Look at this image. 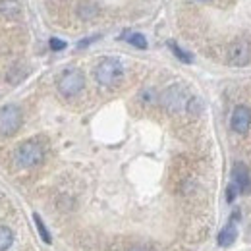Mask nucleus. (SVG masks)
<instances>
[{
  "label": "nucleus",
  "mask_w": 251,
  "mask_h": 251,
  "mask_svg": "<svg viewBox=\"0 0 251 251\" xmlns=\"http://www.w3.org/2000/svg\"><path fill=\"white\" fill-rule=\"evenodd\" d=\"M122 75H124V68H122V62L116 58H104L95 68V79L104 87L116 85L122 79Z\"/></svg>",
  "instance_id": "1"
},
{
  "label": "nucleus",
  "mask_w": 251,
  "mask_h": 251,
  "mask_svg": "<svg viewBox=\"0 0 251 251\" xmlns=\"http://www.w3.org/2000/svg\"><path fill=\"white\" fill-rule=\"evenodd\" d=\"M45 157V151H43V145L37 143V141H24L18 145V149L14 151V162L22 168H31L37 166Z\"/></svg>",
  "instance_id": "2"
},
{
  "label": "nucleus",
  "mask_w": 251,
  "mask_h": 251,
  "mask_svg": "<svg viewBox=\"0 0 251 251\" xmlns=\"http://www.w3.org/2000/svg\"><path fill=\"white\" fill-rule=\"evenodd\" d=\"M189 99H191V97L186 93V89H184L182 85H172V87H168V89L164 91V95H162V104H164V108H166L168 112L180 114V112L188 110Z\"/></svg>",
  "instance_id": "3"
},
{
  "label": "nucleus",
  "mask_w": 251,
  "mask_h": 251,
  "mask_svg": "<svg viewBox=\"0 0 251 251\" xmlns=\"http://www.w3.org/2000/svg\"><path fill=\"white\" fill-rule=\"evenodd\" d=\"M226 62L230 66H246L251 62V43L238 39L226 47Z\"/></svg>",
  "instance_id": "4"
},
{
  "label": "nucleus",
  "mask_w": 251,
  "mask_h": 251,
  "mask_svg": "<svg viewBox=\"0 0 251 251\" xmlns=\"http://www.w3.org/2000/svg\"><path fill=\"white\" fill-rule=\"evenodd\" d=\"M83 85H85V77H83V74L79 70H68V72H64L62 75H60V79H58V91L64 97H68V99L75 97L83 89Z\"/></svg>",
  "instance_id": "5"
},
{
  "label": "nucleus",
  "mask_w": 251,
  "mask_h": 251,
  "mask_svg": "<svg viewBox=\"0 0 251 251\" xmlns=\"http://www.w3.org/2000/svg\"><path fill=\"white\" fill-rule=\"evenodd\" d=\"M22 126V110L16 104H6L0 108V133L14 135Z\"/></svg>",
  "instance_id": "6"
},
{
  "label": "nucleus",
  "mask_w": 251,
  "mask_h": 251,
  "mask_svg": "<svg viewBox=\"0 0 251 251\" xmlns=\"http://www.w3.org/2000/svg\"><path fill=\"white\" fill-rule=\"evenodd\" d=\"M232 184L244 195H248L251 191V176L246 164H242V162L234 164V168H232Z\"/></svg>",
  "instance_id": "7"
},
{
  "label": "nucleus",
  "mask_w": 251,
  "mask_h": 251,
  "mask_svg": "<svg viewBox=\"0 0 251 251\" xmlns=\"http://www.w3.org/2000/svg\"><path fill=\"white\" fill-rule=\"evenodd\" d=\"M230 126L236 133H246L251 126V110L246 106V104H240L234 108L232 112V120H230Z\"/></svg>",
  "instance_id": "8"
},
{
  "label": "nucleus",
  "mask_w": 251,
  "mask_h": 251,
  "mask_svg": "<svg viewBox=\"0 0 251 251\" xmlns=\"http://www.w3.org/2000/svg\"><path fill=\"white\" fill-rule=\"evenodd\" d=\"M0 16L8 20H18L22 16V6L18 0H0Z\"/></svg>",
  "instance_id": "9"
},
{
  "label": "nucleus",
  "mask_w": 251,
  "mask_h": 251,
  "mask_svg": "<svg viewBox=\"0 0 251 251\" xmlns=\"http://www.w3.org/2000/svg\"><path fill=\"white\" fill-rule=\"evenodd\" d=\"M238 238V230L234 226V222L226 224V228H222L219 234V246L220 248H230Z\"/></svg>",
  "instance_id": "10"
},
{
  "label": "nucleus",
  "mask_w": 251,
  "mask_h": 251,
  "mask_svg": "<svg viewBox=\"0 0 251 251\" xmlns=\"http://www.w3.org/2000/svg\"><path fill=\"white\" fill-rule=\"evenodd\" d=\"M14 244V232L6 226H0V251H8Z\"/></svg>",
  "instance_id": "11"
},
{
  "label": "nucleus",
  "mask_w": 251,
  "mask_h": 251,
  "mask_svg": "<svg viewBox=\"0 0 251 251\" xmlns=\"http://www.w3.org/2000/svg\"><path fill=\"white\" fill-rule=\"evenodd\" d=\"M97 12H99V8L93 2H81V6H79V18H83V20H89V18L97 16Z\"/></svg>",
  "instance_id": "12"
},
{
  "label": "nucleus",
  "mask_w": 251,
  "mask_h": 251,
  "mask_svg": "<svg viewBox=\"0 0 251 251\" xmlns=\"http://www.w3.org/2000/svg\"><path fill=\"white\" fill-rule=\"evenodd\" d=\"M33 220H35V224H37V230H39L43 242H45V244H50V234H49V230H47V226H45L43 219H41L39 215H33Z\"/></svg>",
  "instance_id": "13"
},
{
  "label": "nucleus",
  "mask_w": 251,
  "mask_h": 251,
  "mask_svg": "<svg viewBox=\"0 0 251 251\" xmlns=\"http://www.w3.org/2000/svg\"><path fill=\"white\" fill-rule=\"evenodd\" d=\"M127 43L133 45V47H137V49H147V39L141 33H131L127 37Z\"/></svg>",
  "instance_id": "14"
},
{
  "label": "nucleus",
  "mask_w": 251,
  "mask_h": 251,
  "mask_svg": "<svg viewBox=\"0 0 251 251\" xmlns=\"http://www.w3.org/2000/svg\"><path fill=\"white\" fill-rule=\"evenodd\" d=\"M168 47H170V49L174 50V54H176V56H178V58H180L182 62L189 64V62H191V60H193V58H191V54H188L186 50H182V49H180L178 45H174V43H168Z\"/></svg>",
  "instance_id": "15"
},
{
  "label": "nucleus",
  "mask_w": 251,
  "mask_h": 251,
  "mask_svg": "<svg viewBox=\"0 0 251 251\" xmlns=\"http://www.w3.org/2000/svg\"><path fill=\"white\" fill-rule=\"evenodd\" d=\"M50 49L52 50H62V49H66V43L60 41V39H56V37H52L50 39Z\"/></svg>",
  "instance_id": "16"
},
{
  "label": "nucleus",
  "mask_w": 251,
  "mask_h": 251,
  "mask_svg": "<svg viewBox=\"0 0 251 251\" xmlns=\"http://www.w3.org/2000/svg\"><path fill=\"white\" fill-rule=\"evenodd\" d=\"M236 191H238V188H236L234 184H230V186H228V189H226V199H228V203H232V201H234Z\"/></svg>",
  "instance_id": "17"
},
{
  "label": "nucleus",
  "mask_w": 251,
  "mask_h": 251,
  "mask_svg": "<svg viewBox=\"0 0 251 251\" xmlns=\"http://www.w3.org/2000/svg\"><path fill=\"white\" fill-rule=\"evenodd\" d=\"M131 251H151V250H147V248H135V250H131Z\"/></svg>",
  "instance_id": "18"
},
{
  "label": "nucleus",
  "mask_w": 251,
  "mask_h": 251,
  "mask_svg": "<svg viewBox=\"0 0 251 251\" xmlns=\"http://www.w3.org/2000/svg\"><path fill=\"white\" fill-rule=\"evenodd\" d=\"M201 2H207V0H201Z\"/></svg>",
  "instance_id": "19"
}]
</instances>
